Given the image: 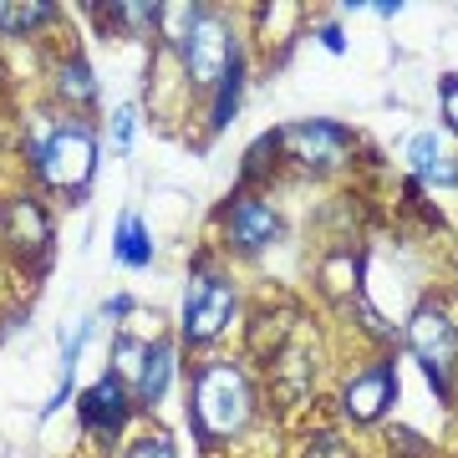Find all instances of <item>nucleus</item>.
<instances>
[{"instance_id": "1", "label": "nucleus", "mask_w": 458, "mask_h": 458, "mask_svg": "<svg viewBox=\"0 0 458 458\" xmlns=\"http://www.w3.org/2000/svg\"><path fill=\"white\" fill-rule=\"evenodd\" d=\"M31 168L51 194L66 204H87L92 174H98V132L87 117H62L51 128L31 132Z\"/></svg>"}, {"instance_id": "2", "label": "nucleus", "mask_w": 458, "mask_h": 458, "mask_svg": "<svg viewBox=\"0 0 458 458\" xmlns=\"http://www.w3.org/2000/svg\"><path fill=\"white\" fill-rule=\"evenodd\" d=\"M255 418V387L240 361L214 357L194 372V433L204 443L240 438Z\"/></svg>"}, {"instance_id": "3", "label": "nucleus", "mask_w": 458, "mask_h": 458, "mask_svg": "<svg viewBox=\"0 0 458 458\" xmlns=\"http://www.w3.org/2000/svg\"><path fill=\"white\" fill-rule=\"evenodd\" d=\"M234 311H240L234 280H229L225 270H214L209 255H199V260H194V276H189V285H183L179 336H183L189 346H209V342H219V336L229 331Z\"/></svg>"}, {"instance_id": "4", "label": "nucleus", "mask_w": 458, "mask_h": 458, "mask_svg": "<svg viewBox=\"0 0 458 458\" xmlns=\"http://www.w3.org/2000/svg\"><path fill=\"white\" fill-rule=\"evenodd\" d=\"M403 342L418 357L428 387L438 393V403H454V367H458V327L454 316L443 311L438 301H418L408 311V327H403Z\"/></svg>"}, {"instance_id": "5", "label": "nucleus", "mask_w": 458, "mask_h": 458, "mask_svg": "<svg viewBox=\"0 0 458 458\" xmlns=\"http://www.w3.org/2000/svg\"><path fill=\"white\" fill-rule=\"evenodd\" d=\"M276 143L295 168H306V174H336V168L352 164L357 132L342 128V123H331V117H306V123L276 128Z\"/></svg>"}, {"instance_id": "6", "label": "nucleus", "mask_w": 458, "mask_h": 458, "mask_svg": "<svg viewBox=\"0 0 458 458\" xmlns=\"http://www.w3.org/2000/svg\"><path fill=\"white\" fill-rule=\"evenodd\" d=\"M234 56H240V41H234L229 21L219 16V11H204V16L194 21L189 41L179 47L183 77H189V87H199V92H214V87H219V77L229 72V62H234Z\"/></svg>"}, {"instance_id": "7", "label": "nucleus", "mask_w": 458, "mask_h": 458, "mask_svg": "<svg viewBox=\"0 0 458 458\" xmlns=\"http://www.w3.org/2000/svg\"><path fill=\"white\" fill-rule=\"evenodd\" d=\"M0 240H5V250H11L16 265L47 270V260H51V219H47V209H41V199H31V194L5 199V209H0Z\"/></svg>"}, {"instance_id": "8", "label": "nucleus", "mask_w": 458, "mask_h": 458, "mask_svg": "<svg viewBox=\"0 0 458 458\" xmlns=\"http://www.w3.org/2000/svg\"><path fill=\"white\" fill-rule=\"evenodd\" d=\"M219 229H225V245L240 250V255H260V250H270L285 234V225H280V214L265 204L260 194H234L225 204V214H219Z\"/></svg>"}, {"instance_id": "9", "label": "nucleus", "mask_w": 458, "mask_h": 458, "mask_svg": "<svg viewBox=\"0 0 458 458\" xmlns=\"http://www.w3.org/2000/svg\"><path fill=\"white\" fill-rule=\"evenodd\" d=\"M393 403H397V361L393 357H382V361H372V367H361V372L346 377L342 412L352 423H382Z\"/></svg>"}, {"instance_id": "10", "label": "nucleus", "mask_w": 458, "mask_h": 458, "mask_svg": "<svg viewBox=\"0 0 458 458\" xmlns=\"http://www.w3.org/2000/svg\"><path fill=\"white\" fill-rule=\"evenodd\" d=\"M132 408H138V403H132V387H128V382H117V377L107 372V377H98V382L82 393L77 418H82V428L92 433V438L113 443L117 433H123V423H128Z\"/></svg>"}, {"instance_id": "11", "label": "nucleus", "mask_w": 458, "mask_h": 458, "mask_svg": "<svg viewBox=\"0 0 458 458\" xmlns=\"http://www.w3.org/2000/svg\"><path fill=\"white\" fill-rule=\"evenodd\" d=\"M408 164L418 183H433V189H458V158L438 143V132H412L408 138Z\"/></svg>"}, {"instance_id": "12", "label": "nucleus", "mask_w": 458, "mask_h": 458, "mask_svg": "<svg viewBox=\"0 0 458 458\" xmlns=\"http://www.w3.org/2000/svg\"><path fill=\"white\" fill-rule=\"evenodd\" d=\"M179 372V361H174V342H153L148 346V361H143V377L132 382V403L138 408H158L168 397V382Z\"/></svg>"}, {"instance_id": "13", "label": "nucleus", "mask_w": 458, "mask_h": 458, "mask_svg": "<svg viewBox=\"0 0 458 458\" xmlns=\"http://www.w3.org/2000/svg\"><path fill=\"white\" fill-rule=\"evenodd\" d=\"M56 98L66 102V107H77V113H87V107H98V77H92V66H87V56H62L56 62Z\"/></svg>"}, {"instance_id": "14", "label": "nucleus", "mask_w": 458, "mask_h": 458, "mask_svg": "<svg viewBox=\"0 0 458 458\" xmlns=\"http://www.w3.org/2000/svg\"><path fill=\"white\" fill-rule=\"evenodd\" d=\"M113 255H117V265H128V270H148V265H153V234H148L143 214L128 209L123 219H117Z\"/></svg>"}, {"instance_id": "15", "label": "nucleus", "mask_w": 458, "mask_h": 458, "mask_svg": "<svg viewBox=\"0 0 458 458\" xmlns=\"http://www.w3.org/2000/svg\"><path fill=\"white\" fill-rule=\"evenodd\" d=\"M240 92H245V51L229 62V72L219 77V87H214V107H209V128L225 132L229 123H234V113H240Z\"/></svg>"}, {"instance_id": "16", "label": "nucleus", "mask_w": 458, "mask_h": 458, "mask_svg": "<svg viewBox=\"0 0 458 458\" xmlns=\"http://www.w3.org/2000/svg\"><path fill=\"white\" fill-rule=\"evenodd\" d=\"M56 16H62L56 5H0V36H26Z\"/></svg>"}, {"instance_id": "17", "label": "nucleus", "mask_w": 458, "mask_h": 458, "mask_svg": "<svg viewBox=\"0 0 458 458\" xmlns=\"http://www.w3.org/2000/svg\"><path fill=\"white\" fill-rule=\"evenodd\" d=\"M204 16V5H158V26H164V41L174 51L189 41V31H194V21Z\"/></svg>"}, {"instance_id": "18", "label": "nucleus", "mask_w": 458, "mask_h": 458, "mask_svg": "<svg viewBox=\"0 0 458 458\" xmlns=\"http://www.w3.org/2000/svg\"><path fill=\"white\" fill-rule=\"evenodd\" d=\"M143 361H148V342H138V336H117L113 346V377L117 382H138L143 377Z\"/></svg>"}, {"instance_id": "19", "label": "nucleus", "mask_w": 458, "mask_h": 458, "mask_svg": "<svg viewBox=\"0 0 458 458\" xmlns=\"http://www.w3.org/2000/svg\"><path fill=\"white\" fill-rule=\"evenodd\" d=\"M123 458H179V454H174V438H168V433L148 428V433H138V438L128 443V454Z\"/></svg>"}, {"instance_id": "20", "label": "nucleus", "mask_w": 458, "mask_h": 458, "mask_svg": "<svg viewBox=\"0 0 458 458\" xmlns=\"http://www.w3.org/2000/svg\"><path fill=\"white\" fill-rule=\"evenodd\" d=\"M132 128H138V107L123 102V107L113 113V132H107V138H113V153H128L132 148Z\"/></svg>"}, {"instance_id": "21", "label": "nucleus", "mask_w": 458, "mask_h": 458, "mask_svg": "<svg viewBox=\"0 0 458 458\" xmlns=\"http://www.w3.org/2000/svg\"><path fill=\"white\" fill-rule=\"evenodd\" d=\"M438 102H443V123H448V132L458 138V72H448L438 82Z\"/></svg>"}, {"instance_id": "22", "label": "nucleus", "mask_w": 458, "mask_h": 458, "mask_svg": "<svg viewBox=\"0 0 458 458\" xmlns=\"http://www.w3.org/2000/svg\"><path fill=\"white\" fill-rule=\"evenodd\" d=\"M393 443L403 448V454H423V438H418L412 428H393Z\"/></svg>"}, {"instance_id": "23", "label": "nucleus", "mask_w": 458, "mask_h": 458, "mask_svg": "<svg viewBox=\"0 0 458 458\" xmlns=\"http://www.w3.org/2000/svg\"><path fill=\"white\" fill-rule=\"evenodd\" d=\"M316 36H321V47H327V51H336V56L346 51V36H342V26H321Z\"/></svg>"}, {"instance_id": "24", "label": "nucleus", "mask_w": 458, "mask_h": 458, "mask_svg": "<svg viewBox=\"0 0 458 458\" xmlns=\"http://www.w3.org/2000/svg\"><path fill=\"white\" fill-rule=\"evenodd\" d=\"M102 311H107V316H128V311H132V295H113Z\"/></svg>"}]
</instances>
